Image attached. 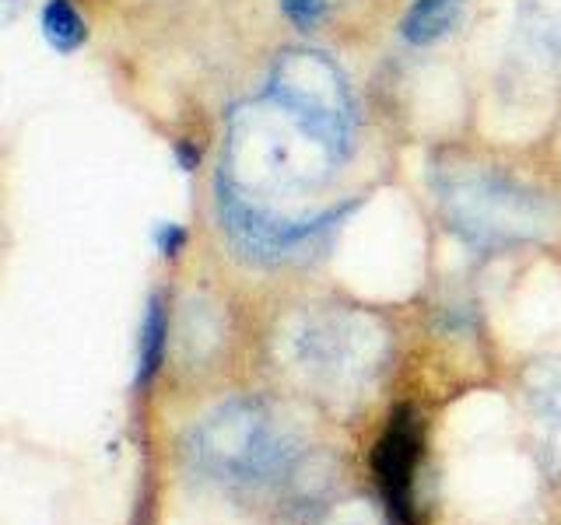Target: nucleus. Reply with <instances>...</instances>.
I'll list each match as a JSON object with an SVG mask.
<instances>
[{"mask_svg": "<svg viewBox=\"0 0 561 525\" xmlns=\"http://www.w3.org/2000/svg\"><path fill=\"white\" fill-rule=\"evenodd\" d=\"M368 343L373 337L355 315H309L302 329L291 332V358L312 385L337 396L347 385H358L373 368L368 364Z\"/></svg>", "mask_w": 561, "mask_h": 525, "instance_id": "7ed1b4c3", "label": "nucleus"}, {"mask_svg": "<svg viewBox=\"0 0 561 525\" xmlns=\"http://www.w3.org/2000/svg\"><path fill=\"white\" fill-rule=\"evenodd\" d=\"M175 162H180L183 172H193V168H197V162H201V151L180 140V144H175Z\"/></svg>", "mask_w": 561, "mask_h": 525, "instance_id": "ddd939ff", "label": "nucleus"}, {"mask_svg": "<svg viewBox=\"0 0 561 525\" xmlns=\"http://www.w3.org/2000/svg\"><path fill=\"white\" fill-rule=\"evenodd\" d=\"M169 354V308L162 294L148 298L145 323H140V343H137V389H148L154 375L162 372Z\"/></svg>", "mask_w": 561, "mask_h": 525, "instance_id": "0eeeda50", "label": "nucleus"}, {"mask_svg": "<svg viewBox=\"0 0 561 525\" xmlns=\"http://www.w3.org/2000/svg\"><path fill=\"white\" fill-rule=\"evenodd\" d=\"M421 463V424L411 407H400L373 448V477L397 525L414 522V472Z\"/></svg>", "mask_w": 561, "mask_h": 525, "instance_id": "39448f33", "label": "nucleus"}, {"mask_svg": "<svg viewBox=\"0 0 561 525\" xmlns=\"http://www.w3.org/2000/svg\"><path fill=\"white\" fill-rule=\"evenodd\" d=\"M280 11L295 28L312 32L327 18V0H280Z\"/></svg>", "mask_w": 561, "mask_h": 525, "instance_id": "1a4fd4ad", "label": "nucleus"}, {"mask_svg": "<svg viewBox=\"0 0 561 525\" xmlns=\"http://www.w3.org/2000/svg\"><path fill=\"white\" fill-rule=\"evenodd\" d=\"M320 525H382V518L373 512V504H365V501H344L341 508H333V512Z\"/></svg>", "mask_w": 561, "mask_h": 525, "instance_id": "9d476101", "label": "nucleus"}, {"mask_svg": "<svg viewBox=\"0 0 561 525\" xmlns=\"http://www.w3.org/2000/svg\"><path fill=\"white\" fill-rule=\"evenodd\" d=\"M534 399H537V407H540L543 413H548L551 424L561 428V372H558L551 382H543L540 389L534 393Z\"/></svg>", "mask_w": 561, "mask_h": 525, "instance_id": "9b49d317", "label": "nucleus"}, {"mask_svg": "<svg viewBox=\"0 0 561 525\" xmlns=\"http://www.w3.org/2000/svg\"><path fill=\"white\" fill-rule=\"evenodd\" d=\"M186 463L228 490H267L291 472L298 442L263 399H228L190 428Z\"/></svg>", "mask_w": 561, "mask_h": 525, "instance_id": "f257e3e1", "label": "nucleus"}, {"mask_svg": "<svg viewBox=\"0 0 561 525\" xmlns=\"http://www.w3.org/2000/svg\"><path fill=\"white\" fill-rule=\"evenodd\" d=\"M453 228L467 232L473 242H505L537 232L540 207L530 192L502 179H481L467 197H453Z\"/></svg>", "mask_w": 561, "mask_h": 525, "instance_id": "20e7f679", "label": "nucleus"}, {"mask_svg": "<svg viewBox=\"0 0 561 525\" xmlns=\"http://www.w3.org/2000/svg\"><path fill=\"white\" fill-rule=\"evenodd\" d=\"M467 0H411L400 18V35L411 46H435L460 25Z\"/></svg>", "mask_w": 561, "mask_h": 525, "instance_id": "423d86ee", "label": "nucleus"}, {"mask_svg": "<svg viewBox=\"0 0 561 525\" xmlns=\"http://www.w3.org/2000/svg\"><path fill=\"white\" fill-rule=\"evenodd\" d=\"M218 192V218H221V232L232 238L239 256L250 262H263V267H274V262H288V259H302L316 242H323L330 235L333 224H341L344 210H330L323 218L312 221H274L267 214H260L256 207L245 203L239 192L225 183V175H218L215 183Z\"/></svg>", "mask_w": 561, "mask_h": 525, "instance_id": "f03ea898", "label": "nucleus"}, {"mask_svg": "<svg viewBox=\"0 0 561 525\" xmlns=\"http://www.w3.org/2000/svg\"><path fill=\"white\" fill-rule=\"evenodd\" d=\"M39 25H43L46 43L57 52H64V57L67 52H78L88 43V25L70 0H46L43 14H39Z\"/></svg>", "mask_w": 561, "mask_h": 525, "instance_id": "6e6552de", "label": "nucleus"}, {"mask_svg": "<svg viewBox=\"0 0 561 525\" xmlns=\"http://www.w3.org/2000/svg\"><path fill=\"white\" fill-rule=\"evenodd\" d=\"M154 245H158V253H162L165 259L172 256H180L183 253V245H186V232L180 224H158V232H154Z\"/></svg>", "mask_w": 561, "mask_h": 525, "instance_id": "f8f14e48", "label": "nucleus"}]
</instances>
